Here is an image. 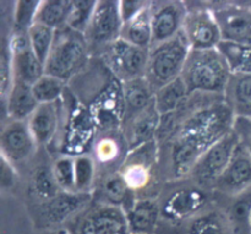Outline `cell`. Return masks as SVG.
Returning <instances> with one entry per match:
<instances>
[{"label":"cell","mask_w":251,"mask_h":234,"mask_svg":"<svg viewBox=\"0 0 251 234\" xmlns=\"http://www.w3.org/2000/svg\"><path fill=\"white\" fill-rule=\"evenodd\" d=\"M230 122V112L225 107L200 110L186 120L174 146V168L178 174L191 172L208 147L225 136Z\"/></svg>","instance_id":"cell-1"},{"label":"cell","mask_w":251,"mask_h":234,"mask_svg":"<svg viewBox=\"0 0 251 234\" xmlns=\"http://www.w3.org/2000/svg\"><path fill=\"white\" fill-rule=\"evenodd\" d=\"M230 76L229 68L217 48L191 51L181 74L189 93L222 92L227 90Z\"/></svg>","instance_id":"cell-2"},{"label":"cell","mask_w":251,"mask_h":234,"mask_svg":"<svg viewBox=\"0 0 251 234\" xmlns=\"http://www.w3.org/2000/svg\"><path fill=\"white\" fill-rule=\"evenodd\" d=\"M191 48L183 31L174 38L150 49L146 76L156 93L183 74Z\"/></svg>","instance_id":"cell-3"},{"label":"cell","mask_w":251,"mask_h":234,"mask_svg":"<svg viewBox=\"0 0 251 234\" xmlns=\"http://www.w3.org/2000/svg\"><path fill=\"white\" fill-rule=\"evenodd\" d=\"M87 41L82 33L69 27L58 31L44 65V74L66 81L78 71L87 56Z\"/></svg>","instance_id":"cell-4"},{"label":"cell","mask_w":251,"mask_h":234,"mask_svg":"<svg viewBox=\"0 0 251 234\" xmlns=\"http://www.w3.org/2000/svg\"><path fill=\"white\" fill-rule=\"evenodd\" d=\"M239 142L234 132L229 131L208 147L191 172L200 184H217L232 161Z\"/></svg>","instance_id":"cell-5"},{"label":"cell","mask_w":251,"mask_h":234,"mask_svg":"<svg viewBox=\"0 0 251 234\" xmlns=\"http://www.w3.org/2000/svg\"><path fill=\"white\" fill-rule=\"evenodd\" d=\"M108 47L110 69L123 82L146 76L150 49L140 48L122 38Z\"/></svg>","instance_id":"cell-6"},{"label":"cell","mask_w":251,"mask_h":234,"mask_svg":"<svg viewBox=\"0 0 251 234\" xmlns=\"http://www.w3.org/2000/svg\"><path fill=\"white\" fill-rule=\"evenodd\" d=\"M183 33L191 51L216 49L222 41L220 26L213 11L193 10L188 11L183 26Z\"/></svg>","instance_id":"cell-7"},{"label":"cell","mask_w":251,"mask_h":234,"mask_svg":"<svg viewBox=\"0 0 251 234\" xmlns=\"http://www.w3.org/2000/svg\"><path fill=\"white\" fill-rule=\"evenodd\" d=\"M75 234H130L126 212L109 204L92 208L78 220Z\"/></svg>","instance_id":"cell-8"},{"label":"cell","mask_w":251,"mask_h":234,"mask_svg":"<svg viewBox=\"0 0 251 234\" xmlns=\"http://www.w3.org/2000/svg\"><path fill=\"white\" fill-rule=\"evenodd\" d=\"M123 20L119 11V1H97L88 28L86 41L95 44L110 46L120 38Z\"/></svg>","instance_id":"cell-9"},{"label":"cell","mask_w":251,"mask_h":234,"mask_svg":"<svg viewBox=\"0 0 251 234\" xmlns=\"http://www.w3.org/2000/svg\"><path fill=\"white\" fill-rule=\"evenodd\" d=\"M186 14L188 10L180 1L157 2L156 7L152 6L151 48L178 36L183 31Z\"/></svg>","instance_id":"cell-10"},{"label":"cell","mask_w":251,"mask_h":234,"mask_svg":"<svg viewBox=\"0 0 251 234\" xmlns=\"http://www.w3.org/2000/svg\"><path fill=\"white\" fill-rule=\"evenodd\" d=\"M10 53L14 80L32 86L44 75V65L34 55L27 33H17L14 37Z\"/></svg>","instance_id":"cell-11"},{"label":"cell","mask_w":251,"mask_h":234,"mask_svg":"<svg viewBox=\"0 0 251 234\" xmlns=\"http://www.w3.org/2000/svg\"><path fill=\"white\" fill-rule=\"evenodd\" d=\"M37 144L27 122L11 120L1 132V156L10 163L26 161L34 152Z\"/></svg>","instance_id":"cell-12"},{"label":"cell","mask_w":251,"mask_h":234,"mask_svg":"<svg viewBox=\"0 0 251 234\" xmlns=\"http://www.w3.org/2000/svg\"><path fill=\"white\" fill-rule=\"evenodd\" d=\"M220 26L222 39L237 43L251 44V11L237 2L233 6L221 7L213 11Z\"/></svg>","instance_id":"cell-13"},{"label":"cell","mask_w":251,"mask_h":234,"mask_svg":"<svg viewBox=\"0 0 251 234\" xmlns=\"http://www.w3.org/2000/svg\"><path fill=\"white\" fill-rule=\"evenodd\" d=\"M217 186L225 193L235 195L251 186V155L247 149L238 146L232 161L217 182Z\"/></svg>","instance_id":"cell-14"},{"label":"cell","mask_w":251,"mask_h":234,"mask_svg":"<svg viewBox=\"0 0 251 234\" xmlns=\"http://www.w3.org/2000/svg\"><path fill=\"white\" fill-rule=\"evenodd\" d=\"M58 105L56 102L39 104L27 120L29 131L37 145L49 144L58 130Z\"/></svg>","instance_id":"cell-15"},{"label":"cell","mask_w":251,"mask_h":234,"mask_svg":"<svg viewBox=\"0 0 251 234\" xmlns=\"http://www.w3.org/2000/svg\"><path fill=\"white\" fill-rule=\"evenodd\" d=\"M87 201V194L60 193L44 205L43 218L49 226H58L75 215Z\"/></svg>","instance_id":"cell-16"},{"label":"cell","mask_w":251,"mask_h":234,"mask_svg":"<svg viewBox=\"0 0 251 234\" xmlns=\"http://www.w3.org/2000/svg\"><path fill=\"white\" fill-rule=\"evenodd\" d=\"M38 105L39 103L32 92L31 85L12 80L11 88L7 95V113L11 120L27 122Z\"/></svg>","instance_id":"cell-17"},{"label":"cell","mask_w":251,"mask_h":234,"mask_svg":"<svg viewBox=\"0 0 251 234\" xmlns=\"http://www.w3.org/2000/svg\"><path fill=\"white\" fill-rule=\"evenodd\" d=\"M205 203V196L201 191L181 190L173 194L162 208V212L169 220L179 221L198 212Z\"/></svg>","instance_id":"cell-18"},{"label":"cell","mask_w":251,"mask_h":234,"mask_svg":"<svg viewBox=\"0 0 251 234\" xmlns=\"http://www.w3.org/2000/svg\"><path fill=\"white\" fill-rule=\"evenodd\" d=\"M159 208L151 200L135 203L126 212L130 233L151 234L156 230L159 217Z\"/></svg>","instance_id":"cell-19"},{"label":"cell","mask_w":251,"mask_h":234,"mask_svg":"<svg viewBox=\"0 0 251 234\" xmlns=\"http://www.w3.org/2000/svg\"><path fill=\"white\" fill-rule=\"evenodd\" d=\"M152 2L129 22L123 25L120 38L140 48L151 49L152 46V26H151Z\"/></svg>","instance_id":"cell-20"},{"label":"cell","mask_w":251,"mask_h":234,"mask_svg":"<svg viewBox=\"0 0 251 234\" xmlns=\"http://www.w3.org/2000/svg\"><path fill=\"white\" fill-rule=\"evenodd\" d=\"M122 90L125 107L127 112L134 113V115L142 112L154 100L153 90L145 76L123 82Z\"/></svg>","instance_id":"cell-21"},{"label":"cell","mask_w":251,"mask_h":234,"mask_svg":"<svg viewBox=\"0 0 251 234\" xmlns=\"http://www.w3.org/2000/svg\"><path fill=\"white\" fill-rule=\"evenodd\" d=\"M217 51L226 60L232 75L251 74V44L222 39L217 46Z\"/></svg>","instance_id":"cell-22"},{"label":"cell","mask_w":251,"mask_h":234,"mask_svg":"<svg viewBox=\"0 0 251 234\" xmlns=\"http://www.w3.org/2000/svg\"><path fill=\"white\" fill-rule=\"evenodd\" d=\"M162 115L157 110L154 100L142 112L135 115L131 128V145L132 146H144L151 141L156 134Z\"/></svg>","instance_id":"cell-23"},{"label":"cell","mask_w":251,"mask_h":234,"mask_svg":"<svg viewBox=\"0 0 251 234\" xmlns=\"http://www.w3.org/2000/svg\"><path fill=\"white\" fill-rule=\"evenodd\" d=\"M71 2L69 0H47L41 1L39 9L36 15V21L38 24L48 26L53 29L64 27L68 21L71 10Z\"/></svg>","instance_id":"cell-24"},{"label":"cell","mask_w":251,"mask_h":234,"mask_svg":"<svg viewBox=\"0 0 251 234\" xmlns=\"http://www.w3.org/2000/svg\"><path fill=\"white\" fill-rule=\"evenodd\" d=\"M188 93L189 91L181 76L157 91L154 93V104H156L159 114L163 117V115L169 114L173 110H176L183 102L184 98L188 96Z\"/></svg>","instance_id":"cell-25"},{"label":"cell","mask_w":251,"mask_h":234,"mask_svg":"<svg viewBox=\"0 0 251 234\" xmlns=\"http://www.w3.org/2000/svg\"><path fill=\"white\" fill-rule=\"evenodd\" d=\"M56 29L50 28L48 26L34 22L31 27H29L28 32H27V37H28L29 46L33 51L34 55L37 56L39 61L43 65H46L47 59H48L49 53L53 47L54 39H55Z\"/></svg>","instance_id":"cell-26"},{"label":"cell","mask_w":251,"mask_h":234,"mask_svg":"<svg viewBox=\"0 0 251 234\" xmlns=\"http://www.w3.org/2000/svg\"><path fill=\"white\" fill-rule=\"evenodd\" d=\"M228 83V92L230 95L232 107L242 115H251V74L247 75H233Z\"/></svg>","instance_id":"cell-27"},{"label":"cell","mask_w":251,"mask_h":234,"mask_svg":"<svg viewBox=\"0 0 251 234\" xmlns=\"http://www.w3.org/2000/svg\"><path fill=\"white\" fill-rule=\"evenodd\" d=\"M65 81L55 78V76L44 74L39 80L32 85V92L39 104L44 103H54L63 95Z\"/></svg>","instance_id":"cell-28"},{"label":"cell","mask_w":251,"mask_h":234,"mask_svg":"<svg viewBox=\"0 0 251 234\" xmlns=\"http://www.w3.org/2000/svg\"><path fill=\"white\" fill-rule=\"evenodd\" d=\"M96 5H97V1H92V0H78V1L71 2V10L65 26L85 36Z\"/></svg>","instance_id":"cell-29"},{"label":"cell","mask_w":251,"mask_h":234,"mask_svg":"<svg viewBox=\"0 0 251 234\" xmlns=\"http://www.w3.org/2000/svg\"><path fill=\"white\" fill-rule=\"evenodd\" d=\"M33 189L36 195L44 201H50L63 191L58 186L51 169L42 167L34 172Z\"/></svg>","instance_id":"cell-30"},{"label":"cell","mask_w":251,"mask_h":234,"mask_svg":"<svg viewBox=\"0 0 251 234\" xmlns=\"http://www.w3.org/2000/svg\"><path fill=\"white\" fill-rule=\"evenodd\" d=\"M58 186L63 193H76L75 157H61L51 168Z\"/></svg>","instance_id":"cell-31"},{"label":"cell","mask_w":251,"mask_h":234,"mask_svg":"<svg viewBox=\"0 0 251 234\" xmlns=\"http://www.w3.org/2000/svg\"><path fill=\"white\" fill-rule=\"evenodd\" d=\"M95 179V162L90 156L80 155L75 157L76 193L88 194Z\"/></svg>","instance_id":"cell-32"},{"label":"cell","mask_w":251,"mask_h":234,"mask_svg":"<svg viewBox=\"0 0 251 234\" xmlns=\"http://www.w3.org/2000/svg\"><path fill=\"white\" fill-rule=\"evenodd\" d=\"M41 1H17L15 10V28L17 33H27L36 21Z\"/></svg>","instance_id":"cell-33"},{"label":"cell","mask_w":251,"mask_h":234,"mask_svg":"<svg viewBox=\"0 0 251 234\" xmlns=\"http://www.w3.org/2000/svg\"><path fill=\"white\" fill-rule=\"evenodd\" d=\"M129 185L125 182L123 176L110 177L104 184V194L107 200L109 201V205L118 206L120 208V204L124 203L127 196Z\"/></svg>","instance_id":"cell-34"},{"label":"cell","mask_w":251,"mask_h":234,"mask_svg":"<svg viewBox=\"0 0 251 234\" xmlns=\"http://www.w3.org/2000/svg\"><path fill=\"white\" fill-rule=\"evenodd\" d=\"M251 215V198L249 196H242L238 199L230 208V216H232L233 221L239 225H245L247 223L249 226Z\"/></svg>","instance_id":"cell-35"},{"label":"cell","mask_w":251,"mask_h":234,"mask_svg":"<svg viewBox=\"0 0 251 234\" xmlns=\"http://www.w3.org/2000/svg\"><path fill=\"white\" fill-rule=\"evenodd\" d=\"M151 2L149 1H141V0H124V1H119V11L120 16H122L123 25L125 22H129L137 15L141 14L146 7L150 6Z\"/></svg>","instance_id":"cell-36"},{"label":"cell","mask_w":251,"mask_h":234,"mask_svg":"<svg viewBox=\"0 0 251 234\" xmlns=\"http://www.w3.org/2000/svg\"><path fill=\"white\" fill-rule=\"evenodd\" d=\"M190 234H225L222 225L215 218H201L191 227Z\"/></svg>","instance_id":"cell-37"},{"label":"cell","mask_w":251,"mask_h":234,"mask_svg":"<svg viewBox=\"0 0 251 234\" xmlns=\"http://www.w3.org/2000/svg\"><path fill=\"white\" fill-rule=\"evenodd\" d=\"M123 177H124L129 188H140L146 183L147 172L141 164H135V166L127 168L126 173Z\"/></svg>","instance_id":"cell-38"},{"label":"cell","mask_w":251,"mask_h":234,"mask_svg":"<svg viewBox=\"0 0 251 234\" xmlns=\"http://www.w3.org/2000/svg\"><path fill=\"white\" fill-rule=\"evenodd\" d=\"M12 163H10L5 157L1 156V186L2 189L10 188L14 185L15 172L12 169Z\"/></svg>","instance_id":"cell-39"},{"label":"cell","mask_w":251,"mask_h":234,"mask_svg":"<svg viewBox=\"0 0 251 234\" xmlns=\"http://www.w3.org/2000/svg\"><path fill=\"white\" fill-rule=\"evenodd\" d=\"M117 154V147H115L114 142L109 141V140H104L100 142V147H98V156L103 159H109L115 156Z\"/></svg>","instance_id":"cell-40"},{"label":"cell","mask_w":251,"mask_h":234,"mask_svg":"<svg viewBox=\"0 0 251 234\" xmlns=\"http://www.w3.org/2000/svg\"><path fill=\"white\" fill-rule=\"evenodd\" d=\"M46 234H70V233H69L65 228H55V230L49 231V232Z\"/></svg>","instance_id":"cell-41"},{"label":"cell","mask_w":251,"mask_h":234,"mask_svg":"<svg viewBox=\"0 0 251 234\" xmlns=\"http://www.w3.org/2000/svg\"><path fill=\"white\" fill-rule=\"evenodd\" d=\"M238 5H240L242 7H245V9L250 10L251 11V1H238Z\"/></svg>","instance_id":"cell-42"},{"label":"cell","mask_w":251,"mask_h":234,"mask_svg":"<svg viewBox=\"0 0 251 234\" xmlns=\"http://www.w3.org/2000/svg\"><path fill=\"white\" fill-rule=\"evenodd\" d=\"M247 150H248V151H249V154L251 155V142H250V144H249V145H248Z\"/></svg>","instance_id":"cell-43"},{"label":"cell","mask_w":251,"mask_h":234,"mask_svg":"<svg viewBox=\"0 0 251 234\" xmlns=\"http://www.w3.org/2000/svg\"><path fill=\"white\" fill-rule=\"evenodd\" d=\"M249 228H250V231H251V215H250V221H249Z\"/></svg>","instance_id":"cell-44"},{"label":"cell","mask_w":251,"mask_h":234,"mask_svg":"<svg viewBox=\"0 0 251 234\" xmlns=\"http://www.w3.org/2000/svg\"><path fill=\"white\" fill-rule=\"evenodd\" d=\"M130 234H132V233H130Z\"/></svg>","instance_id":"cell-45"}]
</instances>
